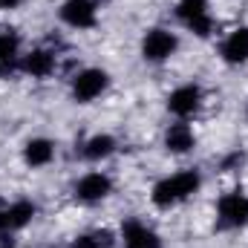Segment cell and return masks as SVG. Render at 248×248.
<instances>
[{
  "label": "cell",
  "instance_id": "5",
  "mask_svg": "<svg viewBox=\"0 0 248 248\" xmlns=\"http://www.w3.org/2000/svg\"><path fill=\"white\" fill-rule=\"evenodd\" d=\"M214 219H217V228H222V231L248 228V193L240 187L219 193L214 202Z\"/></svg>",
  "mask_w": 248,
  "mask_h": 248
},
{
  "label": "cell",
  "instance_id": "14",
  "mask_svg": "<svg viewBox=\"0 0 248 248\" xmlns=\"http://www.w3.org/2000/svg\"><path fill=\"white\" fill-rule=\"evenodd\" d=\"M196 144H199V136H196V130H193L190 122H176L173 119V122L162 130V147L170 156H176V159L190 156L196 150Z\"/></svg>",
  "mask_w": 248,
  "mask_h": 248
},
{
  "label": "cell",
  "instance_id": "23",
  "mask_svg": "<svg viewBox=\"0 0 248 248\" xmlns=\"http://www.w3.org/2000/svg\"><path fill=\"white\" fill-rule=\"evenodd\" d=\"M246 119H248V104H246Z\"/></svg>",
  "mask_w": 248,
  "mask_h": 248
},
{
  "label": "cell",
  "instance_id": "7",
  "mask_svg": "<svg viewBox=\"0 0 248 248\" xmlns=\"http://www.w3.org/2000/svg\"><path fill=\"white\" fill-rule=\"evenodd\" d=\"M55 15L58 23L72 32H93L101 20V6L95 0H61Z\"/></svg>",
  "mask_w": 248,
  "mask_h": 248
},
{
  "label": "cell",
  "instance_id": "4",
  "mask_svg": "<svg viewBox=\"0 0 248 248\" xmlns=\"http://www.w3.org/2000/svg\"><path fill=\"white\" fill-rule=\"evenodd\" d=\"M205 107V90L199 81H182L165 95V110L176 122H193Z\"/></svg>",
  "mask_w": 248,
  "mask_h": 248
},
{
  "label": "cell",
  "instance_id": "2",
  "mask_svg": "<svg viewBox=\"0 0 248 248\" xmlns=\"http://www.w3.org/2000/svg\"><path fill=\"white\" fill-rule=\"evenodd\" d=\"M113 87V75L110 69L104 66H81L69 75V98L78 104V107H87V104H95L98 98H104Z\"/></svg>",
  "mask_w": 248,
  "mask_h": 248
},
{
  "label": "cell",
  "instance_id": "15",
  "mask_svg": "<svg viewBox=\"0 0 248 248\" xmlns=\"http://www.w3.org/2000/svg\"><path fill=\"white\" fill-rule=\"evenodd\" d=\"M20 55H23V35L15 26L0 29V78L6 75H20Z\"/></svg>",
  "mask_w": 248,
  "mask_h": 248
},
{
  "label": "cell",
  "instance_id": "20",
  "mask_svg": "<svg viewBox=\"0 0 248 248\" xmlns=\"http://www.w3.org/2000/svg\"><path fill=\"white\" fill-rule=\"evenodd\" d=\"M26 0H0V12H15V9H20Z\"/></svg>",
  "mask_w": 248,
  "mask_h": 248
},
{
  "label": "cell",
  "instance_id": "12",
  "mask_svg": "<svg viewBox=\"0 0 248 248\" xmlns=\"http://www.w3.org/2000/svg\"><path fill=\"white\" fill-rule=\"evenodd\" d=\"M119 153V139L107 130H98V133H90L81 144H78V156L81 162L87 165H104L110 162L113 156Z\"/></svg>",
  "mask_w": 248,
  "mask_h": 248
},
{
  "label": "cell",
  "instance_id": "1",
  "mask_svg": "<svg viewBox=\"0 0 248 248\" xmlns=\"http://www.w3.org/2000/svg\"><path fill=\"white\" fill-rule=\"evenodd\" d=\"M202 187H205V173L199 168H179V170L156 179L150 185L147 199L156 211H173V208L190 202Z\"/></svg>",
  "mask_w": 248,
  "mask_h": 248
},
{
  "label": "cell",
  "instance_id": "18",
  "mask_svg": "<svg viewBox=\"0 0 248 248\" xmlns=\"http://www.w3.org/2000/svg\"><path fill=\"white\" fill-rule=\"evenodd\" d=\"M185 29L193 35V38H199V41H211V38L217 35L219 23H217V17H214V15H208V17H202V20L190 23V26H185Z\"/></svg>",
  "mask_w": 248,
  "mask_h": 248
},
{
  "label": "cell",
  "instance_id": "16",
  "mask_svg": "<svg viewBox=\"0 0 248 248\" xmlns=\"http://www.w3.org/2000/svg\"><path fill=\"white\" fill-rule=\"evenodd\" d=\"M66 248H119V234L113 228H93V231H81L75 234Z\"/></svg>",
  "mask_w": 248,
  "mask_h": 248
},
{
  "label": "cell",
  "instance_id": "6",
  "mask_svg": "<svg viewBox=\"0 0 248 248\" xmlns=\"http://www.w3.org/2000/svg\"><path fill=\"white\" fill-rule=\"evenodd\" d=\"M113 193H116V179L107 170H84L72 182V199L78 205H87V208L107 202Z\"/></svg>",
  "mask_w": 248,
  "mask_h": 248
},
{
  "label": "cell",
  "instance_id": "22",
  "mask_svg": "<svg viewBox=\"0 0 248 248\" xmlns=\"http://www.w3.org/2000/svg\"><path fill=\"white\" fill-rule=\"evenodd\" d=\"M3 205H6V199H0V211H3Z\"/></svg>",
  "mask_w": 248,
  "mask_h": 248
},
{
  "label": "cell",
  "instance_id": "11",
  "mask_svg": "<svg viewBox=\"0 0 248 248\" xmlns=\"http://www.w3.org/2000/svg\"><path fill=\"white\" fill-rule=\"evenodd\" d=\"M217 58L231 66V69H240L248 63V23H237L234 29H228L219 44H217Z\"/></svg>",
  "mask_w": 248,
  "mask_h": 248
},
{
  "label": "cell",
  "instance_id": "8",
  "mask_svg": "<svg viewBox=\"0 0 248 248\" xmlns=\"http://www.w3.org/2000/svg\"><path fill=\"white\" fill-rule=\"evenodd\" d=\"M38 219V202L29 199V196H17V199H9L0 211V237H12V234H20L26 231L32 222Z\"/></svg>",
  "mask_w": 248,
  "mask_h": 248
},
{
  "label": "cell",
  "instance_id": "9",
  "mask_svg": "<svg viewBox=\"0 0 248 248\" xmlns=\"http://www.w3.org/2000/svg\"><path fill=\"white\" fill-rule=\"evenodd\" d=\"M61 66V55L52 49V46H32V49H23L20 55V75L23 78H32V81H49Z\"/></svg>",
  "mask_w": 248,
  "mask_h": 248
},
{
  "label": "cell",
  "instance_id": "3",
  "mask_svg": "<svg viewBox=\"0 0 248 248\" xmlns=\"http://www.w3.org/2000/svg\"><path fill=\"white\" fill-rule=\"evenodd\" d=\"M179 49H182V38L170 26H150L139 38V55L150 66H162V63L173 61L179 55Z\"/></svg>",
  "mask_w": 248,
  "mask_h": 248
},
{
  "label": "cell",
  "instance_id": "21",
  "mask_svg": "<svg viewBox=\"0 0 248 248\" xmlns=\"http://www.w3.org/2000/svg\"><path fill=\"white\" fill-rule=\"evenodd\" d=\"M95 3H98V6H107V3H110V0H95Z\"/></svg>",
  "mask_w": 248,
  "mask_h": 248
},
{
  "label": "cell",
  "instance_id": "19",
  "mask_svg": "<svg viewBox=\"0 0 248 248\" xmlns=\"http://www.w3.org/2000/svg\"><path fill=\"white\" fill-rule=\"evenodd\" d=\"M246 159L248 156L243 150H234V153H228V156L222 159V170H228V173H231V170H240V168L246 165Z\"/></svg>",
  "mask_w": 248,
  "mask_h": 248
},
{
  "label": "cell",
  "instance_id": "17",
  "mask_svg": "<svg viewBox=\"0 0 248 248\" xmlns=\"http://www.w3.org/2000/svg\"><path fill=\"white\" fill-rule=\"evenodd\" d=\"M214 15L211 12V0H176L173 3V17L182 23V26H190L202 17Z\"/></svg>",
  "mask_w": 248,
  "mask_h": 248
},
{
  "label": "cell",
  "instance_id": "13",
  "mask_svg": "<svg viewBox=\"0 0 248 248\" xmlns=\"http://www.w3.org/2000/svg\"><path fill=\"white\" fill-rule=\"evenodd\" d=\"M55 159H58V141L49 136H32L20 147V162L29 170H44V168L55 165Z\"/></svg>",
  "mask_w": 248,
  "mask_h": 248
},
{
  "label": "cell",
  "instance_id": "10",
  "mask_svg": "<svg viewBox=\"0 0 248 248\" xmlns=\"http://www.w3.org/2000/svg\"><path fill=\"white\" fill-rule=\"evenodd\" d=\"M116 234H119V248H165L162 234L150 222H144L139 217L122 219V225H119Z\"/></svg>",
  "mask_w": 248,
  "mask_h": 248
}]
</instances>
